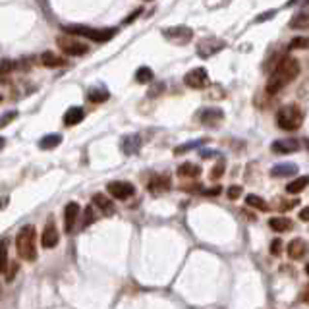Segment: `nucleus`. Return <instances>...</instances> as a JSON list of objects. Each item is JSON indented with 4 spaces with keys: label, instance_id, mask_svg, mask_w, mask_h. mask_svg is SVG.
I'll list each match as a JSON object with an SVG mask.
<instances>
[{
    "label": "nucleus",
    "instance_id": "obj_34",
    "mask_svg": "<svg viewBox=\"0 0 309 309\" xmlns=\"http://www.w3.org/2000/svg\"><path fill=\"white\" fill-rule=\"evenodd\" d=\"M222 174H224V163L221 161L219 165H217L215 168H213V170H211V180H219Z\"/></svg>",
    "mask_w": 309,
    "mask_h": 309
},
{
    "label": "nucleus",
    "instance_id": "obj_26",
    "mask_svg": "<svg viewBox=\"0 0 309 309\" xmlns=\"http://www.w3.org/2000/svg\"><path fill=\"white\" fill-rule=\"evenodd\" d=\"M309 186V176H299L296 178L294 182H290L286 186V191L288 193H299Z\"/></svg>",
    "mask_w": 309,
    "mask_h": 309
},
{
    "label": "nucleus",
    "instance_id": "obj_36",
    "mask_svg": "<svg viewBox=\"0 0 309 309\" xmlns=\"http://www.w3.org/2000/svg\"><path fill=\"white\" fill-rule=\"evenodd\" d=\"M95 222V215H93V209L87 207L85 209V219H83V228H87L89 224H93Z\"/></svg>",
    "mask_w": 309,
    "mask_h": 309
},
{
    "label": "nucleus",
    "instance_id": "obj_2",
    "mask_svg": "<svg viewBox=\"0 0 309 309\" xmlns=\"http://www.w3.org/2000/svg\"><path fill=\"white\" fill-rule=\"evenodd\" d=\"M16 247L18 253L25 261H35L37 259V245H35V228L31 224L23 226L16 236Z\"/></svg>",
    "mask_w": 309,
    "mask_h": 309
},
{
    "label": "nucleus",
    "instance_id": "obj_12",
    "mask_svg": "<svg viewBox=\"0 0 309 309\" xmlns=\"http://www.w3.org/2000/svg\"><path fill=\"white\" fill-rule=\"evenodd\" d=\"M288 257L290 259H294V261H298V259H303L309 251V245L307 242L303 240V238H296V240H292V242L288 243Z\"/></svg>",
    "mask_w": 309,
    "mask_h": 309
},
{
    "label": "nucleus",
    "instance_id": "obj_28",
    "mask_svg": "<svg viewBox=\"0 0 309 309\" xmlns=\"http://www.w3.org/2000/svg\"><path fill=\"white\" fill-rule=\"evenodd\" d=\"M12 70H14L12 60H2L0 62V83H8L10 81Z\"/></svg>",
    "mask_w": 309,
    "mask_h": 309
},
{
    "label": "nucleus",
    "instance_id": "obj_20",
    "mask_svg": "<svg viewBox=\"0 0 309 309\" xmlns=\"http://www.w3.org/2000/svg\"><path fill=\"white\" fill-rule=\"evenodd\" d=\"M309 25V2L301 8V12H299L298 16L290 22V27L292 29H303V27H307Z\"/></svg>",
    "mask_w": 309,
    "mask_h": 309
},
{
    "label": "nucleus",
    "instance_id": "obj_33",
    "mask_svg": "<svg viewBox=\"0 0 309 309\" xmlns=\"http://www.w3.org/2000/svg\"><path fill=\"white\" fill-rule=\"evenodd\" d=\"M16 118H18V111H10V112H6V114H2V116H0V130L6 128V126H8L12 120H16Z\"/></svg>",
    "mask_w": 309,
    "mask_h": 309
},
{
    "label": "nucleus",
    "instance_id": "obj_38",
    "mask_svg": "<svg viewBox=\"0 0 309 309\" xmlns=\"http://www.w3.org/2000/svg\"><path fill=\"white\" fill-rule=\"evenodd\" d=\"M280 251H282V240H273L271 242V253L273 255H280Z\"/></svg>",
    "mask_w": 309,
    "mask_h": 309
},
{
    "label": "nucleus",
    "instance_id": "obj_48",
    "mask_svg": "<svg viewBox=\"0 0 309 309\" xmlns=\"http://www.w3.org/2000/svg\"><path fill=\"white\" fill-rule=\"evenodd\" d=\"M305 147H307V151H309V139H305Z\"/></svg>",
    "mask_w": 309,
    "mask_h": 309
},
{
    "label": "nucleus",
    "instance_id": "obj_37",
    "mask_svg": "<svg viewBox=\"0 0 309 309\" xmlns=\"http://www.w3.org/2000/svg\"><path fill=\"white\" fill-rule=\"evenodd\" d=\"M163 89H165V83H163V81L154 83L153 87L149 89V97H157V95H161V93H163Z\"/></svg>",
    "mask_w": 309,
    "mask_h": 309
},
{
    "label": "nucleus",
    "instance_id": "obj_8",
    "mask_svg": "<svg viewBox=\"0 0 309 309\" xmlns=\"http://www.w3.org/2000/svg\"><path fill=\"white\" fill-rule=\"evenodd\" d=\"M56 43H58V46H60L68 56H81V55H87L89 53L87 43H81V41H77V39L60 37Z\"/></svg>",
    "mask_w": 309,
    "mask_h": 309
},
{
    "label": "nucleus",
    "instance_id": "obj_39",
    "mask_svg": "<svg viewBox=\"0 0 309 309\" xmlns=\"http://www.w3.org/2000/svg\"><path fill=\"white\" fill-rule=\"evenodd\" d=\"M242 195V188L240 186H230L228 188V199H238Z\"/></svg>",
    "mask_w": 309,
    "mask_h": 309
},
{
    "label": "nucleus",
    "instance_id": "obj_49",
    "mask_svg": "<svg viewBox=\"0 0 309 309\" xmlns=\"http://www.w3.org/2000/svg\"><path fill=\"white\" fill-rule=\"evenodd\" d=\"M305 273H307V275H309V263H307V265H305Z\"/></svg>",
    "mask_w": 309,
    "mask_h": 309
},
{
    "label": "nucleus",
    "instance_id": "obj_30",
    "mask_svg": "<svg viewBox=\"0 0 309 309\" xmlns=\"http://www.w3.org/2000/svg\"><path fill=\"white\" fill-rule=\"evenodd\" d=\"M245 203H247L249 207H255V209H259V211H269V205L265 203V199H261L259 195H253V193H249V195L245 197Z\"/></svg>",
    "mask_w": 309,
    "mask_h": 309
},
{
    "label": "nucleus",
    "instance_id": "obj_32",
    "mask_svg": "<svg viewBox=\"0 0 309 309\" xmlns=\"http://www.w3.org/2000/svg\"><path fill=\"white\" fill-rule=\"evenodd\" d=\"M8 267V247L6 242H0V273H4Z\"/></svg>",
    "mask_w": 309,
    "mask_h": 309
},
{
    "label": "nucleus",
    "instance_id": "obj_17",
    "mask_svg": "<svg viewBox=\"0 0 309 309\" xmlns=\"http://www.w3.org/2000/svg\"><path fill=\"white\" fill-rule=\"evenodd\" d=\"M296 172H298V166L292 165V163H282V165H275L271 168V176H275V178L294 176Z\"/></svg>",
    "mask_w": 309,
    "mask_h": 309
},
{
    "label": "nucleus",
    "instance_id": "obj_10",
    "mask_svg": "<svg viewBox=\"0 0 309 309\" xmlns=\"http://www.w3.org/2000/svg\"><path fill=\"white\" fill-rule=\"evenodd\" d=\"M199 120L203 126H209V128H215V126H219L222 120H224V112L221 109H205V111L199 112Z\"/></svg>",
    "mask_w": 309,
    "mask_h": 309
},
{
    "label": "nucleus",
    "instance_id": "obj_4",
    "mask_svg": "<svg viewBox=\"0 0 309 309\" xmlns=\"http://www.w3.org/2000/svg\"><path fill=\"white\" fill-rule=\"evenodd\" d=\"M64 31L72 35H79V37H85V39H91L95 43H107V41H111L112 37L116 35V29H99V27H87V25H66Z\"/></svg>",
    "mask_w": 309,
    "mask_h": 309
},
{
    "label": "nucleus",
    "instance_id": "obj_13",
    "mask_svg": "<svg viewBox=\"0 0 309 309\" xmlns=\"http://www.w3.org/2000/svg\"><path fill=\"white\" fill-rule=\"evenodd\" d=\"M299 149V143L298 139L294 137H286V139H278L275 143L271 145V151L276 154H290V153H296Z\"/></svg>",
    "mask_w": 309,
    "mask_h": 309
},
{
    "label": "nucleus",
    "instance_id": "obj_41",
    "mask_svg": "<svg viewBox=\"0 0 309 309\" xmlns=\"http://www.w3.org/2000/svg\"><path fill=\"white\" fill-rule=\"evenodd\" d=\"M199 154H201V159H211V157H217V151H213V149H201L199 151Z\"/></svg>",
    "mask_w": 309,
    "mask_h": 309
},
{
    "label": "nucleus",
    "instance_id": "obj_16",
    "mask_svg": "<svg viewBox=\"0 0 309 309\" xmlns=\"http://www.w3.org/2000/svg\"><path fill=\"white\" fill-rule=\"evenodd\" d=\"M170 188V178L165 176V174H157L149 180V184H147V189L149 191H153V193H163L166 189Z\"/></svg>",
    "mask_w": 309,
    "mask_h": 309
},
{
    "label": "nucleus",
    "instance_id": "obj_47",
    "mask_svg": "<svg viewBox=\"0 0 309 309\" xmlns=\"http://www.w3.org/2000/svg\"><path fill=\"white\" fill-rule=\"evenodd\" d=\"M296 2H301V0H288V6H294Z\"/></svg>",
    "mask_w": 309,
    "mask_h": 309
},
{
    "label": "nucleus",
    "instance_id": "obj_9",
    "mask_svg": "<svg viewBox=\"0 0 309 309\" xmlns=\"http://www.w3.org/2000/svg\"><path fill=\"white\" fill-rule=\"evenodd\" d=\"M109 193H111L114 199H120V201H126V199H130L135 193V188H133V184L130 182H111L109 186Z\"/></svg>",
    "mask_w": 309,
    "mask_h": 309
},
{
    "label": "nucleus",
    "instance_id": "obj_35",
    "mask_svg": "<svg viewBox=\"0 0 309 309\" xmlns=\"http://www.w3.org/2000/svg\"><path fill=\"white\" fill-rule=\"evenodd\" d=\"M230 0H205V6L207 8H221V6H226Z\"/></svg>",
    "mask_w": 309,
    "mask_h": 309
},
{
    "label": "nucleus",
    "instance_id": "obj_18",
    "mask_svg": "<svg viewBox=\"0 0 309 309\" xmlns=\"http://www.w3.org/2000/svg\"><path fill=\"white\" fill-rule=\"evenodd\" d=\"M83 118H85V111H83L81 107H72V109H68L66 114H64V124H66L68 128H70V126H77Z\"/></svg>",
    "mask_w": 309,
    "mask_h": 309
},
{
    "label": "nucleus",
    "instance_id": "obj_44",
    "mask_svg": "<svg viewBox=\"0 0 309 309\" xmlns=\"http://www.w3.org/2000/svg\"><path fill=\"white\" fill-rule=\"evenodd\" d=\"M301 299H303L305 303H309V284L303 288V292H301Z\"/></svg>",
    "mask_w": 309,
    "mask_h": 309
},
{
    "label": "nucleus",
    "instance_id": "obj_45",
    "mask_svg": "<svg viewBox=\"0 0 309 309\" xmlns=\"http://www.w3.org/2000/svg\"><path fill=\"white\" fill-rule=\"evenodd\" d=\"M6 203H8V199L4 197V199H0V211L4 209V207H6Z\"/></svg>",
    "mask_w": 309,
    "mask_h": 309
},
{
    "label": "nucleus",
    "instance_id": "obj_42",
    "mask_svg": "<svg viewBox=\"0 0 309 309\" xmlns=\"http://www.w3.org/2000/svg\"><path fill=\"white\" fill-rule=\"evenodd\" d=\"M221 193V186H215L211 189H203V195H219Z\"/></svg>",
    "mask_w": 309,
    "mask_h": 309
},
{
    "label": "nucleus",
    "instance_id": "obj_23",
    "mask_svg": "<svg viewBox=\"0 0 309 309\" xmlns=\"http://www.w3.org/2000/svg\"><path fill=\"white\" fill-rule=\"evenodd\" d=\"M93 203H95L105 215H114V211H116L114 209V203H112L109 197H105L102 193H95V195H93Z\"/></svg>",
    "mask_w": 309,
    "mask_h": 309
},
{
    "label": "nucleus",
    "instance_id": "obj_1",
    "mask_svg": "<svg viewBox=\"0 0 309 309\" xmlns=\"http://www.w3.org/2000/svg\"><path fill=\"white\" fill-rule=\"evenodd\" d=\"M299 74V62L292 56H284L278 66L275 68L273 76L269 77V83H267V91L273 95V93H278L282 87H286L288 83H292Z\"/></svg>",
    "mask_w": 309,
    "mask_h": 309
},
{
    "label": "nucleus",
    "instance_id": "obj_14",
    "mask_svg": "<svg viewBox=\"0 0 309 309\" xmlns=\"http://www.w3.org/2000/svg\"><path fill=\"white\" fill-rule=\"evenodd\" d=\"M141 149V137L137 133H128L122 137V151L124 154H135Z\"/></svg>",
    "mask_w": 309,
    "mask_h": 309
},
{
    "label": "nucleus",
    "instance_id": "obj_40",
    "mask_svg": "<svg viewBox=\"0 0 309 309\" xmlns=\"http://www.w3.org/2000/svg\"><path fill=\"white\" fill-rule=\"evenodd\" d=\"M275 10H269L267 14H259L257 18H255V22H267V20H271V18H275Z\"/></svg>",
    "mask_w": 309,
    "mask_h": 309
},
{
    "label": "nucleus",
    "instance_id": "obj_15",
    "mask_svg": "<svg viewBox=\"0 0 309 309\" xmlns=\"http://www.w3.org/2000/svg\"><path fill=\"white\" fill-rule=\"evenodd\" d=\"M41 243H43V247H46V249L55 247L56 243H58V230H56L53 221H48V224L44 226L43 236H41Z\"/></svg>",
    "mask_w": 309,
    "mask_h": 309
},
{
    "label": "nucleus",
    "instance_id": "obj_24",
    "mask_svg": "<svg viewBox=\"0 0 309 309\" xmlns=\"http://www.w3.org/2000/svg\"><path fill=\"white\" fill-rule=\"evenodd\" d=\"M201 174V166L193 165V163H184L178 166V176L182 178H197Z\"/></svg>",
    "mask_w": 309,
    "mask_h": 309
},
{
    "label": "nucleus",
    "instance_id": "obj_31",
    "mask_svg": "<svg viewBox=\"0 0 309 309\" xmlns=\"http://www.w3.org/2000/svg\"><path fill=\"white\" fill-rule=\"evenodd\" d=\"M290 50H298V48H309V37H296L288 44Z\"/></svg>",
    "mask_w": 309,
    "mask_h": 309
},
{
    "label": "nucleus",
    "instance_id": "obj_19",
    "mask_svg": "<svg viewBox=\"0 0 309 309\" xmlns=\"http://www.w3.org/2000/svg\"><path fill=\"white\" fill-rule=\"evenodd\" d=\"M39 62L46 68H58V66H64V64H66L64 58H60V56L55 55V53H48V50L39 56Z\"/></svg>",
    "mask_w": 309,
    "mask_h": 309
},
{
    "label": "nucleus",
    "instance_id": "obj_50",
    "mask_svg": "<svg viewBox=\"0 0 309 309\" xmlns=\"http://www.w3.org/2000/svg\"><path fill=\"white\" fill-rule=\"evenodd\" d=\"M0 100H2V97H0Z\"/></svg>",
    "mask_w": 309,
    "mask_h": 309
},
{
    "label": "nucleus",
    "instance_id": "obj_25",
    "mask_svg": "<svg viewBox=\"0 0 309 309\" xmlns=\"http://www.w3.org/2000/svg\"><path fill=\"white\" fill-rule=\"evenodd\" d=\"M269 226H271L275 232H280V234H282V232L292 230V221L286 219V217H275V219L269 221Z\"/></svg>",
    "mask_w": 309,
    "mask_h": 309
},
{
    "label": "nucleus",
    "instance_id": "obj_3",
    "mask_svg": "<svg viewBox=\"0 0 309 309\" xmlns=\"http://www.w3.org/2000/svg\"><path fill=\"white\" fill-rule=\"evenodd\" d=\"M301 122H303V112H301V109L296 107V105H288L284 109H280L278 114H276V124H278V128L284 130V132H294V130H298L299 126H301Z\"/></svg>",
    "mask_w": 309,
    "mask_h": 309
},
{
    "label": "nucleus",
    "instance_id": "obj_27",
    "mask_svg": "<svg viewBox=\"0 0 309 309\" xmlns=\"http://www.w3.org/2000/svg\"><path fill=\"white\" fill-rule=\"evenodd\" d=\"M207 143V139H195V141H188V143H182L178 145L176 149H174V154H184L188 153V151H191V149H199L201 145Z\"/></svg>",
    "mask_w": 309,
    "mask_h": 309
},
{
    "label": "nucleus",
    "instance_id": "obj_5",
    "mask_svg": "<svg viewBox=\"0 0 309 309\" xmlns=\"http://www.w3.org/2000/svg\"><path fill=\"white\" fill-rule=\"evenodd\" d=\"M163 37L172 44H188L193 39V29L188 25H174L163 29Z\"/></svg>",
    "mask_w": 309,
    "mask_h": 309
},
{
    "label": "nucleus",
    "instance_id": "obj_7",
    "mask_svg": "<svg viewBox=\"0 0 309 309\" xmlns=\"http://www.w3.org/2000/svg\"><path fill=\"white\" fill-rule=\"evenodd\" d=\"M226 48V43L222 39H215V37H209V39H203L197 43V55L201 58H211L213 55L221 53Z\"/></svg>",
    "mask_w": 309,
    "mask_h": 309
},
{
    "label": "nucleus",
    "instance_id": "obj_43",
    "mask_svg": "<svg viewBox=\"0 0 309 309\" xmlns=\"http://www.w3.org/2000/svg\"><path fill=\"white\" fill-rule=\"evenodd\" d=\"M299 219H301V221H305V222L309 221V207H305V209L299 211Z\"/></svg>",
    "mask_w": 309,
    "mask_h": 309
},
{
    "label": "nucleus",
    "instance_id": "obj_46",
    "mask_svg": "<svg viewBox=\"0 0 309 309\" xmlns=\"http://www.w3.org/2000/svg\"><path fill=\"white\" fill-rule=\"evenodd\" d=\"M4 147H6V139H4V137H0V151H2Z\"/></svg>",
    "mask_w": 309,
    "mask_h": 309
},
{
    "label": "nucleus",
    "instance_id": "obj_29",
    "mask_svg": "<svg viewBox=\"0 0 309 309\" xmlns=\"http://www.w3.org/2000/svg\"><path fill=\"white\" fill-rule=\"evenodd\" d=\"M135 81L137 83H149V81H153V70L147 66H141L135 72Z\"/></svg>",
    "mask_w": 309,
    "mask_h": 309
},
{
    "label": "nucleus",
    "instance_id": "obj_22",
    "mask_svg": "<svg viewBox=\"0 0 309 309\" xmlns=\"http://www.w3.org/2000/svg\"><path fill=\"white\" fill-rule=\"evenodd\" d=\"M109 97L111 95H109V91L105 87H91L87 91V100L93 102V105H100V102H105Z\"/></svg>",
    "mask_w": 309,
    "mask_h": 309
},
{
    "label": "nucleus",
    "instance_id": "obj_21",
    "mask_svg": "<svg viewBox=\"0 0 309 309\" xmlns=\"http://www.w3.org/2000/svg\"><path fill=\"white\" fill-rule=\"evenodd\" d=\"M62 143V135L60 133H48V135H43V139H39V147L43 151H50L58 145Z\"/></svg>",
    "mask_w": 309,
    "mask_h": 309
},
{
    "label": "nucleus",
    "instance_id": "obj_11",
    "mask_svg": "<svg viewBox=\"0 0 309 309\" xmlns=\"http://www.w3.org/2000/svg\"><path fill=\"white\" fill-rule=\"evenodd\" d=\"M79 211L81 209H79V205L76 201L66 205V209H64V230H66V234L74 232V226H76L77 219H79Z\"/></svg>",
    "mask_w": 309,
    "mask_h": 309
},
{
    "label": "nucleus",
    "instance_id": "obj_6",
    "mask_svg": "<svg viewBox=\"0 0 309 309\" xmlns=\"http://www.w3.org/2000/svg\"><path fill=\"white\" fill-rule=\"evenodd\" d=\"M184 83L191 89H203L209 85L211 79L205 68H193V70H189L188 74L184 76Z\"/></svg>",
    "mask_w": 309,
    "mask_h": 309
}]
</instances>
